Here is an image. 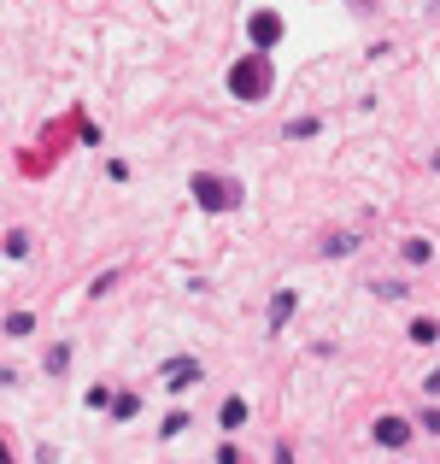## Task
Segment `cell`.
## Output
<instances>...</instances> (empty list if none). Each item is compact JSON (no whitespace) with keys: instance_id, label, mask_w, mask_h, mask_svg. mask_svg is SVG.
Instances as JSON below:
<instances>
[{"instance_id":"obj_1","label":"cell","mask_w":440,"mask_h":464,"mask_svg":"<svg viewBox=\"0 0 440 464\" xmlns=\"http://www.w3.org/2000/svg\"><path fill=\"white\" fill-rule=\"evenodd\" d=\"M271 89H276V71H271L264 53H247V59L229 65V94H235V101H264Z\"/></svg>"},{"instance_id":"obj_2","label":"cell","mask_w":440,"mask_h":464,"mask_svg":"<svg viewBox=\"0 0 440 464\" xmlns=\"http://www.w3.org/2000/svg\"><path fill=\"white\" fill-rule=\"evenodd\" d=\"M188 188H194V200H200L206 212H229V206H241V182L212 177V170H200V177H194Z\"/></svg>"},{"instance_id":"obj_3","label":"cell","mask_w":440,"mask_h":464,"mask_svg":"<svg viewBox=\"0 0 440 464\" xmlns=\"http://www.w3.org/2000/svg\"><path fill=\"white\" fill-rule=\"evenodd\" d=\"M247 35H253V53H271V47L282 42V18H276V12H253Z\"/></svg>"},{"instance_id":"obj_4","label":"cell","mask_w":440,"mask_h":464,"mask_svg":"<svg viewBox=\"0 0 440 464\" xmlns=\"http://www.w3.org/2000/svg\"><path fill=\"white\" fill-rule=\"evenodd\" d=\"M165 388H194L200 382V359H165Z\"/></svg>"},{"instance_id":"obj_5","label":"cell","mask_w":440,"mask_h":464,"mask_svg":"<svg viewBox=\"0 0 440 464\" xmlns=\"http://www.w3.org/2000/svg\"><path fill=\"white\" fill-rule=\"evenodd\" d=\"M370 435H376L382 447H406V441H411V423H406V418H376Z\"/></svg>"},{"instance_id":"obj_6","label":"cell","mask_w":440,"mask_h":464,"mask_svg":"<svg viewBox=\"0 0 440 464\" xmlns=\"http://www.w3.org/2000/svg\"><path fill=\"white\" fill-rule=\"evenodd\" d=\"M217 423H224L229 435H235V430H247V400H241V394H235V400H224V411H217Z\"/></svg>"},{"instance_id":"obj_7","label":"cell","mask_w":440,"mask_h":464,"mask_svg":"<svg viewBox=\"0 0 440 464\" xmlns=\"http://www.w3.org/2000/svg\"><path fill=\"white\" fill-rule=\"evenodd\" d=\"M293 306H300V295H293V288H282V295L271 300V335H276V329H282L288 317H293Z\"/></svg>"},{"instance_id":"obj_8","label":"cell","mask_w":440,"mask_h":464,"mask_svg":"<svg viewBox=\"0 0 440 464\" xmlns=\"http://www.w3.org/2000/svg\"><path fill=\"white\" fill-rule=\"evenodd\" d=\"M411 341H417V347H429V341H440V324H435V317H417V324H411Z\"/></svg>"},{"instance_id":"obj_9","label":"cell","mask_w":440,"mask_h":464,"mask_svg":"<svg viewBox=\"0 0 440 464\" xmlns=\"http://www.w3.org/2000/svg\"><path fill=\"white\" fill-rule=\"evenodd\" d=\"M24 253H30V236H24V229H6V259H24Z\"/></svg>"},{"instance_id":"obj_10","label":"cell","mask_w":440,"mask_h":464,"mask_svg":"<svg viewBox=\"0 0 440 464\" xmlns=\"http://www.w3.org/2000/svg\"><path fill=\"white\" fill-rule=\"evenodd\" d=\"M30 329H35L30 312H6V335H30Z\"/></svg>"},{"instance_id":"obj_11","label":"cell","mask_w":440,"mask_h":464,"mask_svg":"<svg viewBox=\"0 0 440 464\" xmlns=\"http://www.w3.org/2000/svg\"><path fill=\"white\" fill-rule=\"evenodd\" d=\"M136 411H141L136 394H118V400H112V418H136Z\"/></svg>"},{"instance_id":"obj_12","label":"cell","mask_w":440,"mask_h":464,"mask_svg":"<svg viewBox=\"0 0 440 464\" xmlns=\"http://www.w3.org/2000/svg\"><path fill=\"white\" fill-rule=\"evenodd\" d=\"M347 247H359V236H329V241H323L329 259H335V253H347Z\"/></svg>"},{"instance_id":"obj_13","label":"cell","mask_w":440,"mask_h":464,"mask_svg":"<svg viewBox=\"0 0 440 464\" xmlns=\"http://www.w3.org/2000/svg\"><path fill=\"white\" fill-rule=\"evenodd\" d=\"M158 430H165V435H182V430H188V411H170V418L158 423Z\"/></svg>"},{"instance_id":"obj_14","label":"cell","mask_w":440,"mask_h":464,"mask_svg":"<svg viewBox=\"0 0 440 464\" xmlns=\"http://www.w3.org/2000/svg\"><path fill=\"white\" fill-rule=\"evenodd\" d=\"M288 136H293V141H300V136H317V118H293Z\"/></svg>"},{"instance_id":"obj_15","label":"cell","mask_w":440,"mask_h":464,"mask_svg":"<svg viewBox=\"0 0 440 464\" xmlns=\"http://www.w3.org/2000/svg\"><path fill=\"white\" fill-rule=\"evenodd\" d=\"M423 382H429V394H440V371H429V376H423Z\"/></svg>"},{"instance_id":"obj_16","label":"cell","mask_w":440,"mask_h":464,"mask_svg":"<svg viewBox=\"0 0 440 464\" xmlns=\"http://www.w3.org/2000/svg\"><path fill=\"white\" fill-rule=\"evenodd\" d=\"M271 464H293V453H288V447H276V459Z\"/></svg>"}]
</instances>
